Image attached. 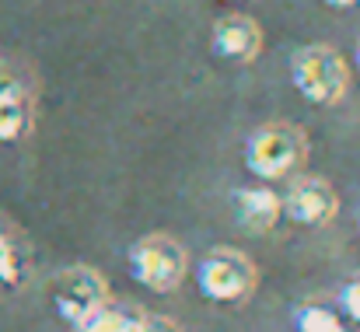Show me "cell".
Here are the masks:
<instances>
[{
	"label": "cell",
	"mask_w": 360,
	"mask_h": 332,
	"mask_svg": "<svg viewBox=\"0 0 360 332\" xmlns=\"http://www.w3.org/2000/svg\"><path fill=\"white\" fill-rule=\"evenodd\" d=\"M25 98H28V95H25L21 77H18L14 70L0 67V102H25Z\"/></svg>",
	"instance_id": "obj_13"
},
{
	"label": "cell",
	"mask_w": 360,
	"mask_h": 332,
	"mask_svg": "<svg viewBox=\"0 0 360 332\" xmlns=\"http://www.w3.org/2000/svg\"><path fill=\"white\" fill-rule=\"evenodd\" d=\"M283 217V203L273 189L266 186H252V189H241L235 196V221L248 231V234H266L273 231L276 221Z\"/></svg>",
	"instance_id": "obj_8"
},
{
	"label": "cell",
	"mask_w": 360,
	"mask_h": 332,
	"mask_svg": "<svg viewBox=\"0 0 360 332\" xmlns=\"http://www.w3.org/2000/svg\"><path fill=\"white\" fill-rule=\"evenodd\" d=\"M129 332H182L175 322H168V319H158V315H136V322L129 326Z\"/></svg>",
	"instance_id": "obj_15"
},
{
	"label": "cell",
	"mask_w": 360,
	"mask_h": 332,
	"mask_svg": "<svg viewBox=\"0 0 360 332\" xmlns=\"http://www.w3.org/2000/svg\"><path fill=\"white\" fill-rule=\"evenodd\" d=\"M21 280V259L14 241L0 231V283H18Z\"/></svg>",
	"instance_id": "obj_12"
},
{
	"label": "cell",
	"mask_w": 360,
	"mask_h": 332,
	"mask_svg": "<svg viewBox=\"0 0 360 332\" xmlns=\"http://www.w3.org/2000/svg\"><path fill=\"white\" fill-rule=\"evenodd\" d=\"M105 301H109V283L91 266H70L53 280V305L70 326H77L88 312H95Z\"/></svg>",
	"instance_id": "obj_5"
},
{
	"label": "cell",
	"mask_w": 360,
	"mask_h": 332,
	"mask_svg": "<svg viewBox=\"0 0 360 332\" xmlns=\"http://www.w3.org/2000/svg\"><path fill=\"white\" fill-rule=\"evenodd\" d=\"M283 217L297 227H326L340 214V196L326 179H301L290 186L287 196H280Z\"/></svg>",
	"instance_id": "obj_6"
},
{
	"label": "cell",
	"mask_w": 360,
	"mask_h": 332,
	"mask_svg": "<svg viewBox=\"0 0 360 332\" xmlns=\"http://www.w3.org/2000/svg\"><path fill=\"white\" fill-rule=\"evenodd\" d=\"M290 81L311 106H336L350 91V63L333 46H304L290 56Z\"/></svg>",
	"instance_id": "obj_1"
},
{
	"label": "cell",
	"mask_w": 360,
	"mask_h": 332,
	"mask_svg": "<svg viewBox=\"0 0 360 332\" xmlns=\"http://www.w3.org/2000/svg\"><path fill=\"white\" fill-rule=\"evenodd\" d=\"M354 63H357V67H360V46H357V49H354Z\"/></svg>",
	"instance_id": "obj_17"
},
{
	"label": "cell",
	"mask_w": 360,
	"mask_h": 332,
	"mask_svg": "<svg viewBox=\"0 0 360 332\" xmlns=\"http://www.w3.org/2000/svg\"><path fill=\"white\" fill-rule=\"evenodd\" d=\"M228 4H245V0H228Z\"/></svg>",
	"instance_id": "obj_18"
},
{
	"label": "cell",
	"mask_w": 360,
	"mask_h": 332,
	"mask_svg": "<svg viewBox=\"0 0 360 332\" xmlns=\"http://www.w3.org/2000/svg\"><path fill=\"white\" fill-rule=\"evenodd\" d=\"M32 126V109L25 102H0V143H14L28 133Z\"/></svg>",
	"instance_id": "obj_10"
},
{
	"label": "cell",
	"mask_w": 360,
	"mask_h": 332,
	"mask_svg": "<svg viewBox=\"0 0 360 332\" xmlns=\"http://www.w3.org/2000/svg\"><path fill=\"white\" fill-rule=\"evenodd\" d=\"M136 315H140V312H126L120 305L105 301V305H98L95 312H88L74 329L77 332H129V326L136 322Z\"/></svg>",
	"instance_id": "obj_9"
},
{
	"label": "cell",
	"mask_w": 360,
	"mask_h": 332,
	"mask_svg": "<svg viewBox=\"0 0 360 332\" xmlns=\"http://www.w3.org/2000/svg\"><path fill=\"white\" fill-rule=\"evenodd\" d=\"M255 283H259L255 262L245 252L228 248V245L210 248L196 266V287L214 305H238L245 298H252Z\"/></svg>",
	"instance_id": "obj_3"
},
{
	"label": "cell",
	"mask_w": 360,
	"mask_h": 332,
	"mask_svg": "<svg viewBox=\"0 0 360 332\" xmlns=\"http://www.w3.org/2000/svg\"><path fill=\"white\" fill-rule=\"evenodd\" d=\"M186 248L168 234H147L129 248V276L154 294H172L186 280Z\"/></svg>",
	"instance_id": "obj_4"
},
{
	"label": "cell",
	"mask_w": 360,
	"mask_h": 332,
	"mask_svg": "<svg viewBox=\"0 0 360 332\" xmlns=\"http://www.w3.org/2000/svg\"><path fill=\"white\" fill-rule=\"evenodd\" d=\"M210 49L228 63H252L262 53V28L248 14H224L210 32Z\"/></svg>",
	"instance_id": "obj_7"
},
{
	"label": "cell",
	"mask_w": 360,
	"mask_h": 332,
	"mask_svg": "<svg viewBox=\"0 0 360 332\" xmlns=\"http://www.w3.org/2000/svg\"><path fill=\"white\" fill-rule=\"evenodd\" d=\"M340 308H343V315L360 326V280L357 283H347L343 290H340Z\"/></svg>",
	"instance_id": "obj_14"
},
{
	"label": "cell",
	"mask_w": 360,
	"mask_h": 332,
	"mask_svg": "<svg viewBox=\"0 0 360 332\" xmlns=\"http://www.w3.org/2000/svg\"><path fill=\"white\" fill-rule=\"evenodd\" d=\"M329 7H336V11H347V7H357L360 0H326Z\"/></svg>",
	"instance_id": "obj_16"
},
{
	"label": "cell",
	"mask_w": 360,
	"mask_h": 332,
	"mask_svg": "<svg viewBox=\"0 0 360 332\" xmlns=\"http://www.w3.org/2000/svg\"><path fill=\"white\" fill-rule=\"evenodd\" d=\"M304 161H308V136L301 126H290V122L259 126L245 143V168L262 182L287 179Z\"/></svg>",
	"instance_id": "obj_2"
},
{
	"label": "cell",
	"mask_w": 360,
	"mask_h": 332,
	"mask_svg": "<svg viewBox=\"0 0 360 332\" xmlns=\"http://www.w3.org/2000/svg\"><path fill=\"white\" fill-rule=\"evenodd\" d=\"M340 332H350V329H340Z\"/></svg>",
	"instance_id": "obj_19"
},
{
	"label": "cell",
	"mask_w": 360,
	"mask_h": 332,
	"mask_svg": "<svg viewBox=\"0 0 360 332\" xmlns=\"http://www.w3.org/2000/svg\"><path fill=\"white\" fill-rule=\"evenodd\" d=\"M294 326H297V332H340V329H347V326L340 322V315H333V312L322 308V305H304V308H297Z\"/></svg>",
	"instance_id": "obj_11"
}]
</instances>
